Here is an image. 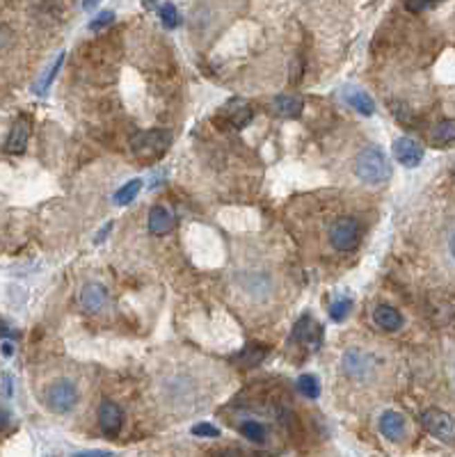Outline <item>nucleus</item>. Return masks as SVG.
I'll list each match as a JSON object with an SVG mask.
<instances>
[{
  "mask_svg": "<svg viewBox=\"0 0 455 457\" xmlns=\"http://www.w3.org/2000/svg\"><path fill=\"white\" fill-rule=\"evenodd\" d=\"M355 174L360 176V181H364V183L378 185V183L389 181L391 165H389V160H387L382 149L364 147L355 160Z\"/></svg>",
  "mask_w": 455,
  "mask_h": 457,
  "instance_id": "1",
  "label": "nucleus"
},
{
  "mask_svg": "<svg viewBox=\"0 0 455 457\" xmlns=\"http://www.w3.org/2000/svg\"><path fill=\"white\" fill-rule=\"evenodd\" d=\"M171 144V135L167 131H142L131 138V151L136 158L156 162L165 156Z\"/></svg>",
  "mask_w": 455,
  "mask_h": 457,
  "instance_id": "2",
  "label": "nucleus"
},
{
  "mask_svg": "<svg viewBox=\"0 0 455 457\" xmlns=\"http://www.w3.org/2000/svg\"><path fill=\"white\" fill-rule=\"evenodd\" d=\"M44 402L55 414H69L78 404V389L71 380H55L44 393Z\"/></svg>",
  "mask_w": 455,
  "mask_h": 457,
  "instance_id": "3",
  "label": "nucleus"
},
{
  "mask_svg": "<svg viewBox=\"0 0 455 457\" xmlns=\"http://www.w3.org/2000/svg\"><path fill=\"white\" fill-rule=\"evenodd\" d=\"M360 222L355 217H339L330 229V243L337 252H353L360 245Z\"/></svg>",
  "mask_w": 455,
  "mask_h": 457,
  "instance_id": "4",
  "label": "nucleus"
},
{
  "mask_svg": "<svg viewBox=\"0 0 455 457\" xmlns=\"http://www.w3.org/2000/svg\"><path fill=\"white\" fill-rule=\"evenodd\" d=\"M421 423L432 437L444 441V444H455V418L446 414L444 409L430 407L421 414Z\"/></svg>",
  "mask_w": 455,
  "mask_h": 457,
  "instance_id": "5",
  "label": "nucleus"
},
{
  "mask_svg": "<svg viewBox=\"0 0 455 457\" xmlns=\"http://www.w3.org/2000/svg\"><path fill=\"white\" fill-rule=\"evenodd\" d=\"M343 373L348 377H353L357 382H364L369 380L373 373H375V366H378V359L371 355V352H364V350H348L343 355Z\"/></svg>",
  "mask_w": 455,
  "mask_h": 457,
  "instance_id": "6",
  "label": "nucleus"
},
{
  "mask_svg": "<svg viewBox=\"0 0 455 457\" xmlns=\"http://www.w3.org/2000/svg\"><path fill=\"white\" fill-rule=\"evenodd\" d=\"M80 304H83V309L87 313H101L108 309L110 304V295L106 286H101V283H87L80 290Z\"/></svg>",
  "mask_w": 455,
  "mask_h": 457,
  "instance_id": "7",
  "label": "nucleus"
},
{
  "mask_svg": "<svg viewBox=\"0 0 455 457\" xmlns=\"http://www.w3.org/2000/svg\"><path fill=\"white\" fill-rule=\"evenodd\" d=\"M393 156H396V160L400 165H405V167H416V165H421L423 160V149L419 142L412 138H398L393 142Z\"/></svg>",
  "mask_w": 455,
  "mask_h": 457,
  "instance_id": "8",
  "label": "nucleus"
},
{
  "mask_svg": "<svg viewBox=\"0 0 455 457\" xmlns=\"http://www.w3.org/2000/svg\"><path fill=\"white\" fill-rule=\"evenodd\" d=\"M99 425H101V430L106 432V434H117L119 430H122V425H124V411H122V407L115 404V402H110V400L101 402V407H99Z\"/></svg>",
  "mask_w": 455,
  "mask_h": 457,
  "instance_id": "9",
  "label": "nucleus"
},
{
  "mask_svg": "<svg viewBox=\"0 0 455 457\" xmlns=\"http://www.w3.org/2000/svg\"><path fill=\"white\" fill-rule=\"evenodd\" d=\"M380 432L384 434L389 441H402L407 434V425H405V418H402L398 411H384L382 416H380Z\"/></svg>",
  "mask_w": 455,
  "mask_h": 457,
  "instance_id": "10",
  "label": "nucleus"
},
{
  "mask_svg": "<svg viewBox=\"0 0 455 457\" xmlns=\"http://www.w3.org/2000/svg\"><path fill=\"white\" fill-rule=\"evenodd\" d=\"M373 320H375V325L380 329H384V332H398L402 327V313L389 304L375 306V309H373Z\"/></svg>",
  "mask_w": 455,
  "mask_h": 457,
  "instance_id": "11",
  "label": "nucleus"
},
{
  "mask_svg": "<svg viewBox=\"0 0 455 457\" xmlns=\"http://www.w3.org/2000/svg\"><path fill=\"white\" fill-rule=\"evenodd\" d=\"M28 138H30V126L26 119H19V122L12 126L10 138H7V142H5V151L12 156L24 153L28 147Z\"/></svg>",
  "mask_w": 455,
  "mask_h": 457,
  "instance_id": "12",
  "label": "nucleus"
},
{
  "mask_svg": "<svg viewBox=\"0 0 455 457\" xmlns=\"http://www.w3.org/2000/svg\"><path fill=\"white\" fill-rule=\"evenodd\" d=\"M241 286L248 290V293L252 297L257 299H263L268 297V293H270V277H268L266 272H248L241 277Z\"/></svg>",
  "mask_w": 455,
  "mask_h": 457,
  "instance_id": "13",
  "label": "nucleus"
},
{
  "mask_svg": "<svg viewBox=\"0 0 455 457\" xmlns=\"http://www.w3.org/2000/svg\"><path fill=\"white\" fill-rule=\"evenodd\" d=\"M302 108H304V101L300 99V96H293V94H279L277 99L272 101V112L277 117H284V119L300 117Z\"/></svg>",
  "mask_w": 455,
  "mask_h": 457,
  "instance_id": "14",
  "label": "nucleus"
},
{
  "mask_svg": "<svg viewBox=\"0 0 455 457\" xmlns=\"http://www.w3.org/2000/svg\"><path fill=\"white\" fill-rule=\"evenodd\" d=\"M293 339L302 343H311V346L316 348L320 339H323V329H320V325L313 323L311 316H302L293 329Z\"/></svg>",
  "mask_w": 455,
  "mask_h": 457,
  "instance_id": "15",
  "label": "nucleus"
},
{
  "mask_svg": "<svg viewBox=\"0 0 455 457\" xmlns=\"http://www.w3.org/2000/svg\"><path fill=\"white\" fill-rule=\"evenodd\" d=\"M174 229V215L165 206H154L149 213V231L154 236H165Z\"/></svg>",
  "mask_w": 455,
  "mask_h": 457,
  "instance_id": "16",
  "label": "nucleus"
},
{
  "mask_svg": "<svg viewBox=\"0 0 455 457\" xmlns=\"http://www.w3.org/2000/svg\"><path fill=\"white\" fill-rule=\"evenodd\" d=\"M346 101H348V106L350 108H355L360 115H366V117H371L373 112H375V103H373V99L371 96L364 92V89H348L346 94Z\"/></svg>",
  "mask_w": 455,
  "mask_h": 457,
  "instance_id": "17",
  "label": "nucleus"
},
{
  "mask_svg": "<svg viewBox=\"0 0 455 457\" xmlns=\"http://www.w3.org/2000/svg\"><path fill=\"white\" fill-rule=\"evenodd\" d=\"M227 112H229L231 124H234L236 129H245V126L252 122V108L245 101H241V99L231 101L229 106H227Z\"/></svg>",
  "mask_w": 455,
  "mask_h": 457,
  "instance_id": "18",
  "label": "nucleus"
},
{
  "mask_svg": "<svg viewBox=\"0 0 455 457\" xmlns=\"http://www.w3.org/2000/svg\"><path fill=\"white\" fill-rule=\"evenodd\" d=\"M140 190H142V181H140V178H131L129 183H124L122 188L115 192V204L117 206H129L131 201L140 194Z\"/></svg>",
  "mask_w": 455,
  "mask_h": 457,
  "instance_id": "19",
  "label": "nucleus"
},
{
  "mask_svg": "<svg viewBox=\"0 0 455 457\" xmlns=\"http://www.w3.org/2000/svg\"><path fill=\"white\" fill-rule=\"evenodd\" d=\"M432 142H435L437 147H444V144L455 142V119H444V122H439L435 126V131H432Z\"/></svg>",
  "mask_w": 455,
  "mask_h": 457,
  "instance_id": "20",
  "label": "nucleus"
},
{
  "mask_svg": "<svg viewBox=\"0 0 455 457\" xmlns=\"http://www.w3.org/2000/svg\"><path fill=\"white\" fill-rule=\"evenodd\" d=\"M158 17L162 21V26H165L167 30H174L181 26V14H178V10L171 3H162L158 7Z\"/></svg>",
  "mask_w": 455,
  "mask_h": 457,
  "instance_id": "21",
  "label": "nucleus"
},
{
  "mask_svg": "<svg viewBox=\"0 0 455 457\" xmlns=\"http://www.w3.org/2000/svg\"><path fill=\"white\" fill-rule=\"evenodd\" d=\"M241 434L245 439L254 441V444H263L266 441V428L259 421H245L241 423Z\"/></svg>",
  "mask_w": 455,
  "mask_h": 457,
  "instance_id": "22",
  "label": "nucleus"
},
{
  "mask_svg": "<svg viewBox=\"0 0 455 457\" xmlns=\"http://www.w3.org/2000/svg\"><path fill=\"white\" fill-rule=\"evenodd\" d=\"M297 389H300V393L304 395V398L316 400L320 395V382L316 375H302L300 380H297Z\"/></svg>",
  "mask_w": 455,
  "mask_h": 457,
  "instance_id": "23",
  "label": "nucleus"
},
{
  "mask_svg": "<svg viewBox=\"0 0 455 457\" xmlns=\"http://www.w3.org/2000/svg\"><path fill=\"white\" fill-rule=\"evenodd\" d=\"M350 309H353V299H350V297H341V299H337V302H332V306H330V318L334 320V323H343V320L348 318Z\"/></svg>",
  "mask_w": 455,
  "mask_h": 457,
  "instance_id": "24",
  "label": "nucleus"
},
{
  "mask_svg": "<svg viewBox=\"0 0 455 457\" xmlns=\"http://www.w3.org/2000/svg\"><path fill=\"white\" fill-rule=\"evenodd\" d=\"M263 357H266V350L261 348L259 343H254V346L245 348V350L241 352V362H243L245 366H257V364L263 362Z\"/></svg>",
  "mask_w": 455,
  "mask_h": 457,
  "instance_id": "25",
  "label": "nucleus"
},
{
  "mask_svg": "<svg viewBox=\"0 0 455 457\" xmlns=\"http://www.w3.org/2000/svg\"><path fill=\"white\" fill-rule=\"evenodd\" d=\"M62 62H64V53H59L57 57H55V62H53V66L44 73V78L39 80V85H37V94H44L48 89V85L53 82V78L57 76V71H59V66H62Z\"/></svg>",
  "mask_w": 455,
  "mask_h": 457,
  "instance_id": "26",
  "label": "nucleus"
},
{
  "mask_svg": "<svg viewBox=\"0 0 455 457\" xmlns=\"http://www.w3.org/2000/svg\"><path fill=\"white\" fill-rule=\"evenodd\" d=\"M192 434H195V437L215 439V437H220V430L215 428L213 423H197V425H192Z\"/></svg>",
  "mask_w": 455,
  "mask_h": 457,
  "instance_id": "27",
  "label": "nucleus"
},
{
  "mask_svg": "<svg viewBox=\"0 0 455 457\" xmlns=\"http://www.w3.org/2000/svg\"><path fill=\"white\" fill-rule=\"evenodd\" d=\"M115 21V14L113 12H103V14H99V17H96L92 24H89V30H101V28H106V26H110Z\"/></svg>",
  "mask_w": 455,
  "mask_h": 457,
  "instance_id": "28",
  "label": "nucleus"
},
{
  "mask_svg": "<svg viewBox=\"0 0 455 457\" xmlns=\"http://www.w3.org/2000/svg\"><path fill=\"white\" fill-rule=\"evenodd\" d=\"M10 41H12V30L7 26H0V50H3Z\"/></svg>",
  "mask_w": 455,
  "mask_h": 457,
  "instance_id": "29",
  "label": "nucleus"
},
{
  "mask_svg": "<svg viewBox=\"0 0 455 457\" xmlns=\"http://www.w3.org/2000/svg\"><path fill=\"white\" fill-rule=\"evenodd\" d=\"M409 12H423V10H432L435 3H405Z\"/></svg>",
  "mask_w": 455,
  "mask_h": 457,
  "instance_id": "30",
  "label": "nucleus"
},
{
  "mask_svg": "<svg viewBox=\"0 0 455 457\" xmlns=\"http://www.w3.org/2000/svg\"><path fill=\"white\" fill-rule=\"evenodd\" d=\"M73 457H113V453H108V451H87V453H76Z\"/></svg>",
  "mask_w": 455,
  "mask_h": 457,
  "instance_id": "31",
  "label": "nucleus"
},
{
  "mask_svg": "<svg viewBox=\"0 0 455 457\" xmlns=\"http://www.w3.org/2000/svg\"><path fill=\"white\" fill-rule=\"evenodd\" d=\"M3 389H5V395H12L14 384H12V375H10V373H5V375H3Z\"/></svg>",
  "mask_w": 455,
  "mask_h": 457,
  "instance_id": "32",
  "label": "nucleus"
},
{
  "mask_svg": "<svg viewBox=\"0 0 455 457\" xmlns=\"http://www.w3.org/2000/svg\"><path fill=\"white\" fill-rule=\"evenodd\" d=\"M10 425V414L5 409H0V430H5Z\"/></svg>",
  "mask_w": 455,
  "mask_h": 457,
  "instance_id": "33",
  "label": "nucleus"
},
{
  "mask_svg": "<svg viewBox=\"0 0 455 457\" xmlns=\"http://www.w3.org/2000/svg\"><path fill=\"white\" fill-rule=\"evenodd\" d=\"M215 457H243L238 451H231V448H227V451H220Z\"/></svg>",
  "mask_w": 455,
  "mask_h": 457,
  "instance_id": "34",
  "label": "nucleus"
},
{
  "mask_svg": "<svg viewBox=\"0 0 455 457\" xmlns=\"http://www.w3.org/2000/svg\"><path fill=\"white\" fill-rule=\"evenodd\" d=\"M110 229H113V224H106V229H101V231H99V236H96V243H101L103 238H106V236L110 234Z\"/></svg>",
  "mask_w": 455,
  "mask_h": 457,
  "instance_id": "35",
  "label": "nucleus"
},
{
  "mask_svg": "<svg viewBox=\"0 0 455 457\" xmlns=\"http://www.w3.org/2000/svg\"><path fill=\"white\" fill-rule=\"evenodd\" d=\"M449 250H451V257H453V261H455V234L451 236V243H449Z\"/></svg>",
  "mask_w": 455,
  "mask_h": 457,
  "instance_id": "36",
  "label": "nucleus"
},
{
  "mask_svg": "<svg viewBox=\"0 0 455 457\" xmlns=\"http://www.w3.org/2000/svg\"><path fill=\"white\" fill-rule=\"evenodd\" d=\"M12 352H14V348L10 346V343H5V346H3V355H5V357H10Z\"/></svg>",
  "mask_w": 455,
  "mask_h": 457,
  "instance_id": "37",
  "label": "nucleus"
},
{
  "mask_svg": "<svg viewBox=\"0 0 455 457\" xmlns=\"http://www.w3.org/2000/svg\"><path fill=\"white\" fill-rule=\"evenodd\" d=\"M96 3H83V10H94Z\"/></svg>",
  "mask_w": 455,
  "mask_h": 457,
  "instance_id": "38",
  "label": "nucleus"
}]
</instances>
